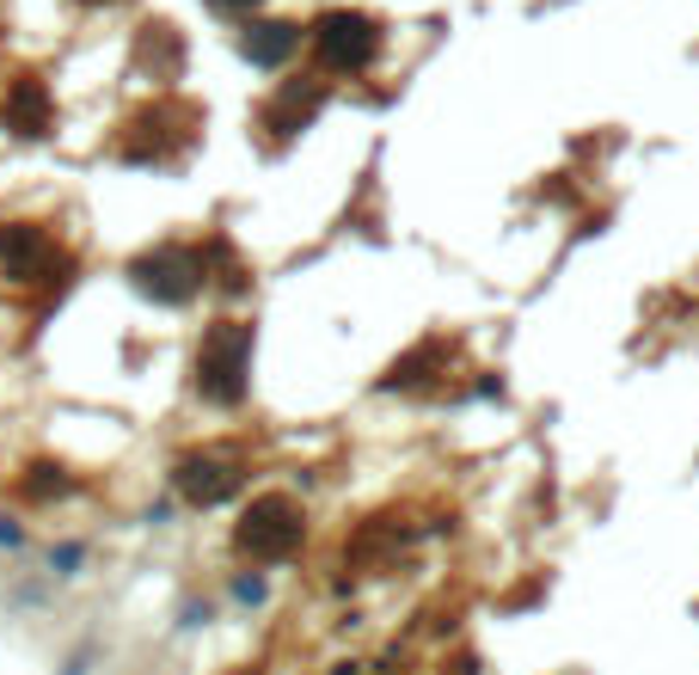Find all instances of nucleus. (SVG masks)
<instances>
[{"label":"nucleus","instance_id":"1","mask_svg":"<svg viewBox=\"0 0 699 675\" xmlns=\"http://www.w3.org/2000/svg\"><path fill=\"white\" fill-rule=\"evenodd\" d=\"M369 49H374V32L362 19H326V25H319V56H326L331 68L369 62Z\"/></svg>","mask_w":699,"mask_h":675},{"label":"nucleus","instance_id":"2","mask_svg":"<svg viewBox=\"0 0 699 675\" xmlns=\"http://www.w3.org/2000/svg\"><path fill=\"white\" fill-rule=\"evenodd\" d=\"M221 7H240V0H221Z\"/></svg>","mask_w":699,"mask_h":675}]
</instances>
